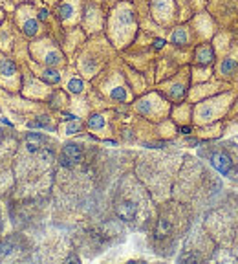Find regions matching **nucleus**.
<instances>
[{
    "label": "nucleus",
    "instance_id": "obj_1",
    "mask_svg": "<svg viewBox=\"0 0 238 264\" xmlns=\"http://www.w3.org/2000/svg\"><path fill=\"white\" fill-rule=\"evenodd\" d=\"M203 227L207 229L218 248L229 250L233 242V237L238 229V193L236 191H225L218 204L207 213Z\"/></svg>",
    "mask_w": 238,
    "mask_h": 264
},
{
    "label": "nucleus",
    "instance_id": "obj_2",
    "mask_svg": "<svg viewBox=\"0 0 238 264\" xmlns=\"http://www.w3.org/2000/svg\"><path fill=\"white\" fill-rule=\"evenodd\" d=\"M198 154L220 178L231 182L238 187V140L236 136H225L216 142L200 143Z\"/></svg>",
    "mask_w": 238,
    "mask_h": 264
},
{
    "label": "nucleus",
    "instance_id": "obj_3",
    "mask_svg": "<svg viewBox=\"0 0 238 264\" xmlns=\"http://www.w3.org/2000/svg\"><path fill=\"white\" fill-rule=\"evenodd\" d=\"M138 29H140V24H138L134 4L119 2V4L114 6V10L107 17V29H105L108 41L116 48L123 50V48L134 43Z\"/></svg>",
    "mask_w": 238,
    "mask_h": 264
},
{
    "label": "nucleus",
    "instance_id": "obj_4",
    "mask_svg": "<svg viewBox=\"0 0 238 264\" xmlns=\"http://www.w3.org/2000/svg\"><path fill=\"white\" fill-rule=\"evenodd\" d=\"M236 92L238 88H233L194 103V109H192V125H207V123L225 119L234 97H236Z\"/></svg>",
    "mask_w": 238,
    "mask_h": 264
},
{
    "label": "nucleus",
    "instance_id": "obj_5",
    "mask_svg": "<svg viewBox=\"0 0 238 264\" xmlns=\"http://www.w3.org/2000/svg\"><path fill=\"white\" fill-rule=\"evenodd\" d=\"M206 10L218 24V29L238 31V0H207Z\"/></svg>",
    "mask_w": 238,
    "mask_h": 264
},
{
    "label": "nucleus",
    "instance_id": "obj_6",
    "mask_svg": "<svg viewBox=\"0 0 238 264\" xmlns=\"http://www.w3.org/2000/svg\"><path fill=\"white\" fill-rule=\"evenodd\" d=\"M161 95L167 99L168 103H182L187 101L189 90H191V66L187 64L180 68L176 76L173 79H167L159 86Z\"/></svg>",
    "mask_w": 238,
    "mask_h": 264
},
{
    "label": "nucleus",
    "instance_id": "obj_7",
    "mask_svg": "<svg viewBox=\"0 0 238 264\" xmlns=\"http://www.w3.org/2000/svg\"><path fill=\"white\" fill-rule=\"evenodd\" d=\"M132 109L141 118H149V119L163 118V116L168 114V101L159 94H147L135 99Z\"/></svg>",
    "mask_w": 238,
    "mask_h": 264
},
{
    "label": "nucleus",
    "instance_id": "obj_8",
    "mask_svg": "<svg viewBox=\"0 0 238 264\" xmlns=\"http://www.w3.org/2000/svg\"><path fill=\"white\" fill-rule=\"evenodd\" d=\"M187 22L191 26L192 35L196 39V44L211 43L213 37L216 35V31H218V24L215 22V19L211 17L207 10H201L198 13H194Z\"/></svg>",
    "mask_w": 238,
    "mask_h": 264
},
{
    "label": "nucleus",
    "instance_id": "obj_9",
    "mask_svg": "<svg viewBox=\"0 0 238 264\" xmlns=\"http://www.w3.org/2000/svg\"><path fill=\"white\" fill-rule=\"evenodd\" d=\"M215 77L225 81V83H231L234 86L238 85V43L227 53L216 59Z\"/></svg>",
    "mask_w": 238,
    "mask_h": 264
},
{
    "label": "nucleus",
    "instance_id": "obj_10",
    "mask_svg": "<svg viewBox=\"0 0 238 264\" xmlns=\"http://www.w3.org/2000/svg\"><path fill=\"white\" fill-rule=\"evenodd\" d=\"M233 88H238V86L231 85V83H225V81L218 79V77H213V79L198 83V85H191L187 101H189V103H198L201 99L213 97V95L220 94V92H227V90H233Z\"/></svg>",
    "mask_w": 238,
    "mask_h": 264
},
{
    "label": "nucleus",
    "instance_id": "obj_11",
    "mask_svg": "<svg viewBox=\"0 0 238 264\" xmlns=\"http://www.w3.org/2000/svg\"><path fill=\"white\" fill-rule=\"evenodd\" d=\"M149 8L154 20L163 28H173L180 22L176 0H149Z\"/></svg>",
    "mask_w": 238,
    "mask_h": 264
},
{
    "label": "nucleus",
    "instance_id": "obj_12",
    "mask_svg": "<svg viewBox=\"0 0 238 264\" xmlns=\"http://www.w3.org/2000/svg\"><path fill=\"white\" fill-rule=\"evenodd\" d=\"M84 29L88 33H99L103 31L107 26V17L105 10L101 6V0H86L83 6V17H81Z\"/></svg>",
    "mask_w": 238,
    "mask_h": 264
},
{
    "label": "nucleus",
    "instance_id": "obj_13",
    "mask_svg": "<svg viewBox=\"0 0 238 264\" xmlns=\"http://www.w3.org/2000/svg\"><path fill=\"white\" fill-rule=\"evenodd\" d=\"M83 6L84 0H61L57 4L55 17L62 26H70V24H79L83 17Z\"/></svg>",
    "mask_w": 238,
    "mask_h": 264
},
{
    "label": "nucleus",
    "instance_id": "obj_14",
    "mask_svg": "<svg viewBox=\"0 0 238 264\" xmlns=\"http://www.w3.org/2000/svg\"><path fill=\"white\" fill-rule=\"evenodd\" d=\"M167 43L173 44L176 48H182V50H192V48L196 46V39L192 35V29L189 26V22H178L176 26L171 28L167 37Z\"/></svg>",
    "mask_w": 238,
    "mask_h": 264
},
{
    "label": "nucleus",
    "instance_id": "obj_15",
    "mask_svg": "<svg viewBox=\"0 0 238 264\" xmlns=\"http://www.w3.org/2000/svg\"><path fill=\"white\" fill-rule=\"evenodd\" d=\"M192 134L198 138L201 143L216 142L220 138H225V119H220L215 123H207V125H192Z\"/></svg>",
    "mask_w": 238,
    "mask_h": 264
},
{
    "label": "nucleus",
    "instance_id": "obj_16",
    "mask_svg": "<svg viewBox=\"0 0 238 264\" xmlns=\"http://www.w3.org/2000/svg\"><path fill=\"white\" fill-rule=\"evenodd\" d=\"M216 52L211 43H200L192 48V59L191 64L194 66H215Z\"/></svg>",
    "mask_w": 238,
    "mask_h": 264
},
{
    "label": "nucleus",
    "instance_id": "obj_17",
    "mask_svg": "<svg viewBox=\"0 0 238 264\" xmlns=\"http://www.w3.org/2000/svg\"><path fill=\"white\" fill-rule=\"evenodd\" d=\"M84 158V152H83V147L79 145V143H64V147H62V154L61 158H59V163H61V167H66V169H72V167H75L77 163H81Z\"/></svg>",
    "mask_w": 238,
    "mask_h": 264
},
{
    "label": "nucleus",
    "instance_id": "obj_18",
    "mask_svg": "<svg viewBox=\"0 0 238 264\" xmlns=\"http://www.w3.org/2000/svg\"><path fill=\"white\" fill-rule=\"evenodd\" d=\"M114 211H116V217L119 218V220L134 222L135 218H138V215H140V206H138V202H134V200L123 198V200H119V202L116 204Z\"/></svg>",
    "mask_w": 238,
    "mask_h": 264
},
{
    "label": "nucleus",
    "instance_id": "obj_19",
    "mask_svg": "<svg viewBox=\"0 0 238 264\" xmlns=\"http://www.w3.org/2000/svg\"><path fill=\"white\" fill-rule=\"evenodd\" d=\"M41 61L44 62V66H53V68H59V66L64 64V55L59 48L55 46L53 43H50V46L44 50L42 53Z\"/></svg>",
    "mask_w": 238,
    "mask_h": 264
},
{
    "label": "nucleus",
    "instance_id": "obj_20",
    "mask_svg": "<svg viewBox=\"0 0 238 264\" xmlns=\"http://www.w3.org/2000/svg\"><path fill=\"white\" fill-rule=\"evenodd\" d=\"M192 109H194V103H189V101H182L178 103L176 110H174V118H176L178 125H192Z\"/></svg>",
    "mask_w": 238,
    "mask_h": 264
},
{
    "label": "nucleus",
    "instance_id": "obj_21",
    "mask_svg": "<svg viewBox=\"0 0 238 264\" xmlns=\"http://www.w3.org/2000/svg\"><path fill=\"white\" fill-rule=\"evenodd\" d=\"M215 77V66H194L191 64V85H198Z\"/></svg>",
    "mask_w": 238,
    "mask_h": 264
},
{
    "label": "nucleus",
    "instance_id": "obj_22",
    "mask_svg": "<svg viewBox=\"0 0 238 264\" xmlns=\"http://www.w3.org/2000/svg\"><path fill=\"white\" fill-rule=\"evenodd\" d=\"M171 235H173V222H171V218L159 217L158 222H156V227H154V241L163 242V241H167Z\"/></svg>",
    "mask_w": 238,
    "mask_h": 264
},
{
    "label": "nucleus",
    "instance_id": "obj_23",
    "mask_svg": "<svg viewBox=\"0 0 238 264\" xmlns=\"http://www.w3.org/2000/svg\"><path fill=\"white\" fill-rule=\"evenodd\" d=\"M46 142H48L46 136H42L41 132H29L28 136H26V149L31 154H37L42 147L46 145Z\"/></svg>",
    "mask_w": 238,
    "mask_h": 264
},
{
    "label": "nucleus",
    "instance_id": "obj_24",
    "mask_svg": "<svg viewBox=\"0 0 238 264\" xmlns=\"http://www.w3.org/2000/svg\"><path fill=\"white\" fill-rule=\"evenodd\" d=\"M84 90H86V83H84V79L81 76L74 74V76H70L66 79V92H68V94L81 95Z\"/></svg>",
    "mask_w": 238,
    "mask_h": 264
},
{
    "label": "nucleus",
    "instance_id": "obj_25",
    "mask_svg": "<svg viewBox=\"0 0 238 264\" xmlns=\"http://www.w3.org/2000/svg\"><path fill=\"white\" fill-rule=\"evenodd\" d=\"M41 79L44 81L48 86H55L62 81V72L59 70V68H53V66H46V68L41 72Z\"/></svg>",
    "mask_w": 238,
    "mask_h": 264
},
{
    "label": "nucleus",
    "instance_id": "obj_26",
    "mask_svg": "<svg viewBox=\"0 0 238 264\" xmlns=\"http://www.w3.org/2000/svg\"><path fill=\"white\" fill-rule=\"evenodd\" d=\"M22 31L26 37H37L41 31V20L37 17H29L22 22Z\"/></svg>",
    "mask_w": 238,
    "mask_h": 264
},
{
    "label": "nucleus",
    "instance_id": "obj_27",
    "mask_svg": "<svg viewBox=\"0 0 238 264\" xmlns=\"http://www.w3.org/2000/svg\"><path fill=\"white\" fill-rule=\"evenodd\" d=\"M84 127H86V123H84L81 118L66 119V123H64V134H66V136H75V134H79V132L83 130Z\"/></svg>",
    "mask_w": 238,
    "mask_h": 264
},
{
    "label": "nucleus",
    "instance_id": "obj_28",
    "mask_svg": "<svg viewBox=\"0 0 238 264\" xmlns=\"http://www.w3.org/2000/svg\"><path fill=\"white\" fill-rule=\"evenodd\" d=\"M29 128H44V130H52L53 125H52V119H50V116H39V118H35L33 121L28 123Z\"/></svg>",
    "mask_w": 238,
    "mask_h": 264
},
{
    "label": "nucleus",
    "instance_id": "obj_29",
    "mask_svg": "<svg viewBox=\"0 0 238 264\" xmlns=\"http://www.w3.org/2000/svg\"><path fill=\"white\" fill-rule=\"evenodd\" d=\"M238 134V114L233 118H225V136Z\"/></svg>",
    "mask_w": 238,
    "mask_h": 264
},
{
    "label": "nucleus",
    "instance_id": "obj_30",
    "mask_svg": "<svg viewBox=\"0 0 238 264\" xmlns=\"http://www.w3.org/2000/svg\"><path fill=\"white\" fill-rule=\"evenodd\" d=\"M0 72H2L4 76L11 77L17 74V66H15V62L10 61V59H4V61L0 62Z\"/></svg>",
    "mask_w": 238,
    "mask_h": 264
},
{
    "label": "nucleus",
    "instance_id": "obj_31",
    "mask_svg": "<svg viewBox=\"0 0 238 264\" xmlns=\"http://www.w3.org/2000/svg\"><path fill=\"white\" fill-rule=\"evenodd\" d=\"M37 154L39 158H41V161H44V163H52V161L55 160V152H53V149H50V147H42Z\"/></svg>",
    "mask_w": 238,
    "mask_h": 264
},
{
    "label": "nucleus",
    "instance_id": "obj_32",
    "mask_svg": "<svg viewBox=\"0 0 238 264\" xmlns=\"http://www.w3.org/2000/svg\"><path fill=\"white\" fill-rule=\"evenodd\" d=\"M11 251H13V242H11V241L0 242V257H4V255H10Z\"/></svg>",
    "mask_w": 238,
    "mask_h": 264
},
{
    "label": "nucleus",
    "instance_id": "obj_33",
    "mask_svg": "<svg viewBox=\"0 0 238 264\" xmlns=\"http://www.w3.org/2000/svg\"><path fill=\"white\" fill-rule=\"evenodd\" d=\"M229 250H231V253H233L234 259L238 260V229H236V233H234L233 242H231V246H229Z\"/></svg>",
    "mask_w": 238,
    "mask_h": 264
},
{
    "label": "nucleus",
    "instance_id": "obj_34",
    "mask_svg": "<svg viewBox=\"0 0 238 264\" xmlns=\"http://www.w3.org/2000/svg\"><path fill=\"white\" fill-rule=\"evenodd\" d=\"M37 19L41 20V22H48V20H50V11H48L46 8H41V10L37 11Z\"/></svg>",
    "mask_w": 238,
    "mask_h": 264
},
{
    "label": "nucleus",
    "instance_id": "obj_35",
    "mask_svg": "<svg viewBox=\"0 0 238 264\" xmlns=\"http://www.w3.org/2000/svg\"><path fill=\"white\" fill-rule=\"evenodd\" d=\"M236 114H238V92H236V97H234L233 105H231V109H229L225 118H233V116H236Z\"/></svg>",
    "mask_w": 238,
    "mask_h": 264
},
{
    "label": "nucleus",
    "instance_id": "obj_36",
    "mask_svg": "<svg viewBox=\"0 0 238 264\" xmlns=\"http://www.w3.org/2000/svg\"><path fill=\"white\" fill-rule=\"evenodd\" d=\"M108 4H119V2H123V0H107Z\"/></svg>",
    "mask_w": 238,
    "mask_h": 264
},
{
    "label": "nucleus",
    "instance_id": "obj_37",
    "mask_svg": "<svg viewBox=\"0 0 238 264\" xmlns=\"http://www.w3.org/2000/svg\"><path fill=\"white\" fill-rule=\"evenodd\" d=\"M55 2H57V4H59V2H61V0H55Z\"/></svg>",
    "mask_w": 238,
    "mask_h": 264
},
{
    "label": "nucleus",
    "instance_id": "obj_38",
    "mask_svg": "<svg viewBox=\"0 0 238 264\" xmlns=\"http://www.w3.org/2000/svg\"><path fill=\"white\" fill-rule=\"evenodd\" d=\"M236 140H238V136H236Z\"/></svg>",
    "mask_w": 238,
    "mask_h": 264
},
{
    "label": "nucleus",
    "instance_id": "obj_39",
    "mask_svg": "<svg viewBox=\"0 0 238 264\" xmlns=\"http://www.w3.org/2000/svg\"><path fill=\"white\" fill-rule=\"evenodd\" d=\"M236 86H238V85H236Z\"/></svg>",
    "mask_w": 238,
    "mask_h": 264
}]
</instances>
